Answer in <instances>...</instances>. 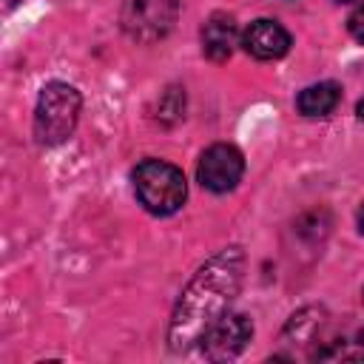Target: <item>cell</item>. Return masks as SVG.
<instances>
[{
    "label": "cell",
    "mask_w": 364,
    "mask_h": 364,
    "mask_svg": "<svg viewBox=\"0 0 364 364\" xmlns=\"http://www.w3.org/2000/svg\"><path fill=\"white\" fill-rule=\"evenodd\" d=\"M242 276H245L242 247L219 250L193 273L171 316L168 341L173 353H185L188 347L199 344L202 336L228 313L233 296L239 293Z\"/></svg>",
    "instance_id": "6da1fadb"
},
{
    "label": "cell",
    "mask_w": 364,
    "mask_h": 364,
    "mask_svg": "<svg viewBox=\"0 0 364 364\" xmlns=\"http://www.w3.org/2000/svg\"><path fill=\"white\" fill-rule=\"evenodd\" d=\"M80 108H82V97L74 85L68 82H48L40 91L37 108H34V136L40 145L54 148L63 145L80 119Z\"/></svg>",
    "instance_id": "7a4b0ae2"
},
{
    "label": "cell",
    "mask_w": 364,
    "mask_h": 364,
    "mask_svg": "<svg viewBox=\"0 0 364 364\" xmlns=\"http://www.w3.org/2000/svg\"><path fill=\"white\" fill-rule=\"evenodd\" d=\"M134 191L148 213L171 216L185 205L188 182L176 165L162 159H145L134 168Z\"/></svg>",
    "instance_id": "3957f363"
},
{
    "label": "cell",
    "mask_w": 364,
    "mask_h": 364,
    "mask_svg": "<svg viewBox=\"0 0 364 364\" xmlns=\"http://www.w3.org/2000/svg\"><path fill=\"white\" fill-rule=\"evenodd\" d=\"M179 14V0H125L122 3V28L136 43L162 40Z\"/></svg>",
    "instance_id": "277c9868"
},
{
    "label": "cell",
    "mask_w": 364,
    "mask_h": 364,
    "mask_svg": "<svg viewBox=\"0 0 364 364\" xmlns=\"http://www.w3.org/2000/svg\"><path fill=\"white\" fill-rule=\"evenodd\" d=\"M245 173V156L239 154V148L228 145V142H216L210 145L196 165V179L202 188L213 191V193H228L239 185Z\"/></svg>",
    "instance_id": "5b68a950"
},
{
    "label": "cell",
    "mask_w": 364,
    "mask_h": 364,
    "mask_svg": "<svg viewBox=\"0 0 364 364\" xmlns=\"http://www.w3.org/2000/svg\"><path fill=\"white\" fill-rule=\"evenodd\" d=\"M253 338V321L245 313H225L205 336H202V355L208 361H228L236 358L247 341Z\"/></svg>",
    "instance_id": "8992f818"
},
{
    "label": "cell",
    "mask_w": 364,
    "mask_h": 364,
    "mask_svg": "<svg viewBox=\"0 0 364 364\" xmlns=\"http://www.w3.org/2000/svg\"><path fill=\"white\" fill-rule=\"evenodd\" d=\"M242 48L256 60H279L290 51V34L276 20H253L242 31Z\"/></svg>",
    "instance_id": "52a82bcc"
},
{
    "label": "cell",
    "mask_w": 364,
    "mask_h": 364,
    "mask_svg": "<svg viewBox=\"0 0 364 364\" xmlns=\"http://www.w3.org/2000/svg\"><path fill=\"white\" fill-rule=\"evenodd\" d=\"M236 46V23L230 14H210L202 26V54L213 63H225Z\"/></svg>",
    "instance_id": "ba28073f"
},
{
    "label": "cell",
    "mask_w": 364,
    "mask_h": 364,
    "mask_svg": "<svg viewBox=\"0 0 364 364\" xmlns=\"http://www.w3.org/2000/svg\"><path fill=\"white\" fill-rule=\"evenodd\" d=\"M341 102V88L336 82H316V85H307L299 97H296V108L301 117H330Z\"/></svg>",
    "instance_id": "9c48e42d"
},
{
    "label": "cell",
    "mask_w": 364,
    "mask_h": 364,
    "mask_svg": "<svg viewBox=\"0 0 364 364\" xmlns=\"http://www.w3.org/2000/svg\"><path fill=\"white\" fill-rule=\"evenodd\" d=\"M324 327V310L321 307H304L299 313H293V318L284 327V338L287 341H313V336Z\"/></svg>",
    "instance_id": "30bf717a"
},
{
    "label": "cell",
    "mask_w": 364,
    "mask_h": 364,
    "mask_svg": "<svg viewBox=\"0 0 364 364\" xmlns=\"http://www.w3.org/2000/svg\"><path fill=\"white\" fill-rule=\"evenodd\" d=\"M347 31H350V37H353L355 43L364 46V6H358V9L347 17Z\"/></svg>",
    "instance_id": "8fae6325"
},
{
    "label": "cell",
    "mask_w": 364,
    "mask_h": 364,
    "mask_svg": "<svg viewBox=\"0 0 364 364\" xmlns=\"http://www.w3.org/2000/svg\"><path fill=\"white\" fill-rule=\"evenodd\" d=\"M355 219H358V230L364 233V202H361V208H358V213H355Z\"/></svg>",
    "instance_id": "7c38bea8"
},
{
    "label": "cell",
    "mask_w": 364,
    "mask_h": 364,
    "mask_svg": "<svg viewBox=\"0 0 364 364\" xmlns=\"http://www.w3.org/2000/svg\"><path fill=\"white\" fill-rule=\"evenodd\" d=\"M355 114H358V119H364V97L358 100V105H355Z\"/></svg>",
    "instance_id": "4fadbf2b"
},
{
    "label": "cell",
    "mask_w": 364,
    "mask_h": 364,
    "mask_svg": "<svg viewBox=\"0 0 364 364\" xmlns=\"http://www.w3.org/2000/svg\"><path fill=\"white\" fill-rule=\"evenodd\" d=\"M358 347H361V353H364V330L358 333Z\"/></svg>",
    "instance_id": "5bb4252c"
},
{
    "label": "cell",
    "mask_w": 364,
    "mask_h": 364,
    "mask_svg": "<svg viewBox=\"0 0 364 364\" xmlns=\"http://www.w3.org/2000/svg\"><path fill=\"white\" fill-rule=\"evenodd\" d=\"M14 3H17V0H3V6H6V9H11Z\"/></svg>",
    "instance_id": "9a60e30c"
},
{
    "label": "cell",
    "mask_w": 364,
    "mask_h": 364,
    "mask_svg": "<svg viewBox=\"0 0 364 364\" xmlns=\"http://www.w3.org/2000/svg\"><path fill=\"white\" fill-rule=\"evenodd\" d=\"M338 3H353V0H338Z\"/></svg>",
    "instance_id": "2e32d148"
},
{
    "label": "cell",
    "mask_w": 364,
    "mask_h": 364,
    "mask_svg": "<svg viewBox=\"0 0 364 364\" xmlns=\"http://www.w3.org/2000/svg\"><path fill=\"white\" fill-rule=\"evenodd\" d=\"M361 299H364V293H361Z\"/></svg>",
    "instance_id": "e0dca14e"
}]
</instances>
